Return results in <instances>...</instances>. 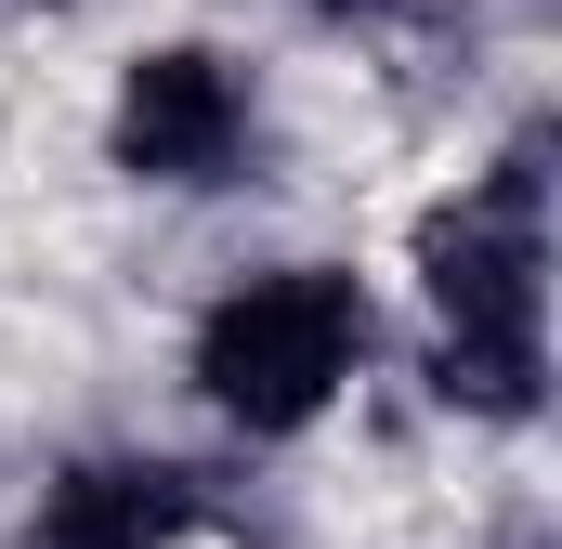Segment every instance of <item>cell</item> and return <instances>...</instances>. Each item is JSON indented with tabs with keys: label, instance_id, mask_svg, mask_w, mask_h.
Returning <instances> with one entry per match:
<instances>
[{
	"label": "cell",
	"instance_id": "obj_1",
	"mask_svg": "<svg viewBox=\"0 0 562 549\" xmlns=\"http://www.w3.org/2000/svg\"><path fill=\"white\" fill-rule=\"evenodd\" d=\"M550 170L537 144H510L471 197H445L419 223V288L445 314L431 340V393L471 418H537V380H550Z\"/></svg>",
	"mask_w": 562,
	"mask_h": 549
},
{
	"label": "cell",
	"instance_id": "obj_2",
	"mask_svg": "<svg viewBox=\"0 0 562 549\" xmlns=\"http://www.w3.org/2000/svg\"><path fill=\"white\" fill-rule=\"evenodd\" d=\"M367 367V288L340 262H276L196 314V393L236 432H301Z\"/></svg>",
	"mask_w": 562,
	"mask_h": 549
},
{
	"label": "cell",
	"instance_id": "obj_3",
	"mask_svg": "<svg viewBox=\"0 0 562 549\" xmlns=\"http://www.w3.org/2000/svg\"><path fill=\"white\" fill-rule=\"evenodd\" d=\"M105 144H119L132 183H183V197H196V183H236V170H249V79H236L223 53L170 40V53H144L132 79H119Z\"/></svg>",
	"mask_w": 562,
	"mask_h": 549
},
{
	"label": "cell",
	"instance_id": "obj_4",
	"mask_svg": "<svg viewBox=\"0 0 562 549\" xmlns=\"http://www.w3.org/2000/svg\"><path fill=\"white\" fill-rule=\"evenodd\" d=\"M196 524V471L170 458H79L66 484H40L13 549H170Z\"/></svg>",
	"mask_w": 562,
	"mask_h": 549
},
{
	"label": "cell",
	"instance_id": "obj_5",
	"mask_svg": "<svg viewBox=\"0 0 562 549\" xmlns=\"http://www.w3.org/2000/svg\"><path fill=\"white\" fill-rule=\"evenodd\" d=\"M301 13H340V26H367V13H393V0H301Z\"/></svg>",
	"mask_w": 562,
	"mask_h": 549
}]
</instances>
